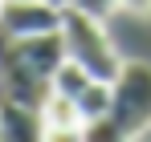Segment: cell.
I'll use <instances>...</instances> for the list:
<instances>
[{
    "instance_id": "4",
    "label": "cell",
    "mask_w": 151,
    "mask_h": 142,
    "mask_svg": "<svg viewBox=\"0 0 151 142\" xmlns=\"http://www.w3.org/2000/svg\"><path fill=\"white\" fill-rule=\"evenodd\" d=\"M12 45H17V57L25 61V69L37 73V77H45V81H53V73L61 69V61L70 57L61 28H53V33H33V37H12Z\"/></svg>"
},
{
    "instance_id": "2",
    "label": "cell",
    "mask_w": 151,
    "mask_h": 142,
    "mask_svg": "<svg viewBox=\"0 0 151 142\" xmlns=\"http://www.w3.org/2000/svg\"><path fill=\"white\" fill-rule=\"evenodd\" d=\"M110 89H114L110 114L123 126V134L127 138H147L151 134V65L147 61H123Z\"/></svg>"
},
{
    "instance_id": "6",
    "label": "cell",
    "mask_w": 151,
    "mask_h": 142,
    "mask_svg": "<svg viewBox=\"0 0 151 142\" xmlns=\"http://www.w3.org/2000/svg\"><path fill=\"white\" fill-rule=\"evenodd\" d=\"M41 126H45V138H82L86 118H82V110H78L74 97L49 94L45 106H41Z\"/></svg>"
},
{
    "instance_id": "8",
    "label": "cell",
    "mask_w": 151,
    "mask_h": 142,
    "mask_svg": "<svg viewBox=\"0 0 151 142\" xmlns=\"http://www.w3.org/2000/svg\"><path fill=\"white\" fill-rule=\"evenodd\" d=\"M90 81H94V77L82 69L74 57H65V61H61V69L53 73V81H49V85H53V94H61V97H78L86 85H90Z\"/></svg>"
},
{
    "instance_id": "5",
    "label": "cell",
    "mask_w": 151,
    "mask_h": 142,
    "mask_svg": "<svg viewBox=\"0 0 151 142\" xmlns=\"http://www.w3.org/2000/svg\"><path fill=\"white\" fill-rule=\"evenodd\" d=\"M0 138H4V142H33V138H45L41 110L17 102V97H0Z\"/></svg>"
},
{
    "instance_id": "3",
    "label": "cell",
    "mask_w": 151,
    "mask_h": 142,
    "mask_svg": "<svg viewBox=\"0 0 151 142\" xmlns=\"http://www.w3.org/2000/svg\"><path fill=\"white\" fill-rule=\"evenodd\" d=\"M0 24L12 37L53 33V28H61V4H53V0H0Z\"/></svg>"
},
{
    "instance_id": "12",
    "label": "cell",
    "mask_w": 151,
    "mask_h": 142,
    "mask_svg": "<svg viewBox=\"0 0 151 142\" xmlns=\"http://www.w3.org/2000/svg\"><path fill=\"white\" fill-rule=\"evenodd\" d=\"M53 4H61V8H65V4H70V0H53Z\"/></svg>"
},
{
    "instance_id": "9",
    "label": "cell",
    "mask_w": 151,
    "mask_h": 142,
    "mask_svg": "<svg viewBox=\"0 0 151 142\" xmlns=\"http://www.w3.org/2000/svg\"><path fill=\"white\" fill-rule=\"evenodd\" d=\"M82 138H90V142H114V138H127V134H123V126L114 122V114H102V118L86 122Z\"/></svg>"
},
{
    "instance_id": "13",
    "label": "cell",
    "mask_w": 151,
    "mask_h": 142,
    "mask_svg": "<svg viewBox=\"0 0 151 142\" xmlns=\"http://www.w3.org/2000/svg\"><path fill=\"white\" fill-rule=\"evenodd\" d=\"M147 138H151V134H147Z\"/></svg>"
},
{
    "instance_id": "1",
    "label": "cell",
    "mask_w": 151,
    "mask_h": 142,
    "mask_svg": "<svg viewBox=\"0 0 151 142\" xmlns=\"http://www.w3.org/2000/svg\"><path fill=\"white\" fill-rule=\"evenodd\" d=\"M61 37H65V53L90 77H98V81H114L119 77L123 57H119V49L110 45V37H106V28H102L98 16L65 4L61 8Z\"/></svg>"
},
{
    "instance_id": "10",
    "label": "cell",
    "mask_w": 151,
    "mask_h": 142,
    "mask_svg": "<svg viewBox=\"0 0 151 142\" xmlns=\"http://www.w3.org/2000/svg\"><path fill=\"white\" fill-rule=\"evenodd\" d=\"M74 8H82V12H90V16H98V21H106L114 8H123V0H70Z\"/></svg>"
},
{
    "instance_id": "7",
    "label": "cell",
    "mask_w": 151,
    "mask_h": 142,
    "mask_svg": "<svg viewBox=\"0 0 151 142\" xmlns=\"http://www.w3.org/2000/svg\"><path fill=\"white\" fill-rule=\"evenodd\" d=\"M74 102H78V110H82V118L94 122V118H102V114H110V106H114V89H110V81H98V77H94Z\"/></svg>"
},
{
    "instance_id": "11",
    "label": "cell",
    "mask_w": 151,
    "mask_h": 142,
    "mask_svg": "<svg viewBox=\"0 0 151 142\" xmlns=\"http://www.w3.org/2000/svg\"><path fill=\"white\" fill-rule=\"evenodd\" d=\"M123 8L135 16H151V0H123Z\"/></svg>"
}]
</instances>
